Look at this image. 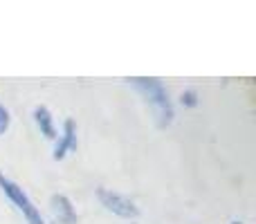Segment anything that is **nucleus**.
I'll return each mask as SVG.
<instances>
[{"instance_id":"nucleus-3","label":"nucleus","mask_w":256,"mask_h":224,"mask_svg":"<svg viewBox=\"0 0 256 224\" xmlns=\"http://www.w3.org/2000/svg\"><path fill=\"white\" fill-rule=\"evenodd\" d=\"M97 200L102 202V207L106 211L115 213V216L124 218V220H135L140 216V209L135 207V202H130L124 195L115 193L110 189H97Z\"/></svg>"},{"instance_id":"nucleus-9","label":"nucleus","mask_w":256,"mask_h":224,"mask_svg":"<svg viewBox=\"0 0 256 224\" xmlns=\"http://www.w3.org/2000/svg\"><path fill=\"white\" fill-rule=\"evenodd\" d=\"M230 224H243V222H240V220H232Z\"/></svg>"},{"instance_id":"nucleus-5","label":"nucleus","mask_w":256,"mask_h":224,"mask_svg":"<svg viewBox=\"0 0 256 224\" xmlns=\"http://www.w3.org/2000/svg\"><path fill=\"white\" fill-rule=\"evenodd\" d=\"M52 216L58 224H76V211L66 195H52Z\"/></svg>"},{"instance_id":"nucleus-8","label":"nucleus","mask_w":256,"mask_h":224,"mask_svg":"<svg viewBox=\"0 0 256 224\" xmlns=\"http://www.w3.org/2000/svg\"><path fill=\"white\" fill-rule=\"evenodd\" d=\"M9 126H12V114H9V110L2 106V103H0V137L9 130Z\"/></svg>"},{"instance_id":"nucleus-6","label":"nucleus","mask_w":256,"mask_h":224,"mask_svg":"<svg viewBox=\"0 0 256 224\" xmlns=\"http://www.w3.org/2000/svg\"><path fill=\"white\" fill-rule=\"evenodd\" d=\"M34 121H36V128L40 130V135H43L45 139H56L54 117H52V112H50L45 106H36L34 108Z\"/></svg>"},{"instance_id":"nucleus-7","label":"nucleus","mask_w":256,"mask_h":224,"mask_svg":"<svg viewBox=\"0 0 256 224\" xmlns=\"http://www.w3.org/2000/svg\"><path fill=\"white\" fill-rule=\"evenodd\" d=\"M180 103H182V108H196L198 106V92L196 90H184L180 94Z\"/></svg>"},{"instance_id":"nucleus-4","label":"nucleus","mask_w":256,"mask_h":224,"mask_svg":"<svg viewBox=\"0 0 256 224\" xmlns=\"http://www.w3.org/2000/svg\"><path fill=\"white\" fill-rule=\"evenodd\" d=\"M76 146H79V141H76V126H74L72 119H66V123H63V132H61V137H58L56 146H54L52 159L54 162H61V159H66L68 153H74Z\"/></svg>"},{"instance_id":"nucleus-1","label":"nucleus","mask_w":256,"mask_h":224,"mask_svg":"<svg viewBox=\"0 0 256 224\" xmlns=\"http://www.w3.org/2000/svg\"><path fill=\"white\" fill-rule=\"evenodd\" d=\"M128 83L146 99L150 108H153L155 121H158L160 128L171 126L173 121V106L171 99H168V92L164 88V83L160 79H153V76H135V79H128Z\"/></svg>"},{"instance_id":"nucleus-2","label":"nucleus","mask_w":256,"mask_h":224,"mask_svg":"<svg viewBox=\"0 0 256 224\" xmlns=\"http://www.w3.org/2000/svg\"><path fill=\"white\" fill-rule=\"evenodd\" d=\"M0 191H2V193L9 198V202L22 213V218H25L27 224H45L38 207L30 200V195H27L16 182H12L9 177H4L2 173H0Z\"/></svg>"}]
</instances>
